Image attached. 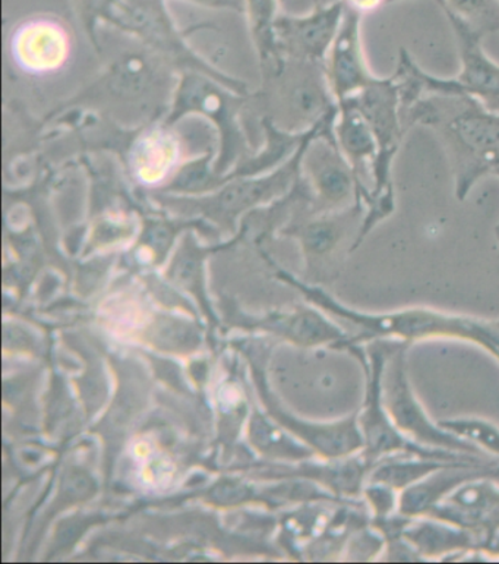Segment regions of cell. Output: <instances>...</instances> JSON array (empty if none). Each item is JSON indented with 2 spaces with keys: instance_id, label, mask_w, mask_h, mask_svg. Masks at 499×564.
<instances>
[{
  "instance_id": "6da1fadb",
  "label": "cell",
  "mask_w": 499,
  "mask_h": 564,
  "mask_svg": "<svg viewBox=\"0 0 499 564\" xmlns=\"http://www.w3.org/2000/svg\"><path fill=\"white\" fill-rule=\"evenodd\" d=\"M404 126L431 128L452 163L454 193L466 202L485 176L499 177V113L460 91L423 93L403 113Z\"/></svg>"
},
{
  "instance_id": "7a4b0ae2",
  "label": "cell",
  "mask_w": 499,
  "mask_h": 564,
  "mask_svg": "<svg viewBox=\"0 0 499 564\" xmlns=\"http://www.w3.org/2000/svg\"><path fill=\"white\" fill-rule=\"evenodd\" d=\"M310 293L312 300L351 328V346L376 340L400 341L409 346L440 339L474 344L476 317L471 315L447 313L427 306L369 313L340 304L324 292Z\"/></svg>"
},
{
  "instance_id": "3957f363",
  "label": "cell",
  "mask_w": 499,
  "mask_h": 564,
  "mask_svg": "<svg viewBox=\"0 0 499 564\" xmlns=\"http://www.w3.org/2000/svg\"><path fill=\"white\" fill-rule=\"evenodd\" d=\"M367 119L378 144V158L373 166V188L365 216L360 243L381 221L389 219L395 210L393 162L395 154L408 134L403 119V96L398 75L376 78L358 95L349 97Z\"/></svg>"
},
{
  "instance_id": "277c9868",
  "label": "cell",
  "mask_w": 499,
  "mask_h": 564,
  "mask_svg": "<svg viewBox=\"0 0 499 564\" xmlns=\"http://www.w3.org/2000/svg\"><path fill=\"white\" fill-rule=\"evenodd\" d=\"M398 344L400 341L376 340L367 345L351 346L347 350L358 359L364 370V401L358 411V424L364 440L362 455L371 468L386 457L395 455L434 456L447 460H491L485 459V456L432 451V448L419 446L394 425L387 412L382 381H384L387 361Z\"/></svg>"
},
{
  "instance_id": "5b68a950",
  "label": "cell",
  "mask_w": 499,
  "mask_h": 564,
  "mask_svg": "<svg viewBox=\"0 0 499 564\" xmlns=\"http://www.w3.org/2000/svg\"><path fill=\"white\" fill-rule=\"evenodd\" d=\"M409 345L398 344L391 352L384 371V403L387 412L398 429L419 446L463 453V455L485 456L478 448L470 446L456 435L445 431L438 421L431 419L421 401H419L408 371Z\"/></svg>"
},
{
  "instance_id": "8992f818",
  "label": "cell",
  "mask_w": 499,
  "mask_h": 564,
  "mask_svg": "<svg viewBox=\"0 0 499 564\" xmlns=\"http://www.w3.org/2000/svg\"><path fill=\"white\" fill-rule=\"evenodd\" d=\"M456 34L462 69L457 78L435 77L419 68L414 62L413 73L417 86L423 93L460 91L470 96L479 93L499 90V64L488 56L484 48V35L471 29L456 13L443 9Z\"/></svg>"
},
{
  "instance_id": "52a82bcc",
  "label": "cell",
  "mask_w": 499,
  "mask_h": 564,
  "mask_svg": "<svg viewBox=\"0 0 499 564\" xmlns=\"http://www.w3.org/2000/svg\"><path fill=\"white\" fill-rule=\"evenodd\" d=\"M11 59L22 74L44 78L59 74L73 56L69 31L53 18H31L11 37Z\"/></svg>"
},
{
  "instance_id": "ba28073f",
  "label": "cell",
  "mask_w": 499,
  "mask_h": 564,
  "mask_svg": "<svg viewBox=\"0 0 499 564\" xmlns=\"http://www.w3.org/2000/svg\"><path fill=\"white\" fill-rule=\"evenodd\" d=\"M362 13L349 7L345 8L340 29L334 39L329 83L334 99L343 101L358 95L376 79L365 59L360 22Z\"/></svg>"
},
{
  "instance_id": "9c48e42d",
  "label": "cell",
  "mask_w": 499,
  "mask_h": 564,
  "mask_svg": "<svg viewBox=\"0 0 499 564\" xmlns=\"http://www.w3.org/2000/svg\"><path fill=\"white\" fill-rule=\"evenodd\" d=\"M337 108L336 141L354 169L358 198L367 204L373 188V166L378 158L377 140L354 100L338 101Z\"/></svg>"
},
{
  "instance_id": "30bf717a",
  "label": "cell",
  "mask_w": 499,
  "mask_h": 564,
  "mask_svg": "<svg viewBox=\"0 0 499 564\" xmlns=\"http://www.w3.org/2000/svg\"><path fill=\"white\" fill-rule=\"evenodd\" d=\"M401 536L422 562L465 561L469 554H479L475 532L434 517L405 519Z\"/></svg>"
},
{
  "instance_id": "8fae6325",
  "label": "cell",
  "mask_w": 499,
  "mask_h": 564,
  "mask_svg": "<svg viewBox=\"0 0 499 564\" xmlns=\"http://www.w3.org/2000/svg\"><path fill=\"white\" fill-rule=\"evenodd\" d=\"M498 508L499 478L479 477L458 486L427 517L441 519L476 534Z\"/></svg>"
},
{
  "instance_id": "7c38bea8",
  "label": "cell",
  "mask_w": 499,
  "mask_h": 564,
  "mask_svg": "<svg viewBox=\"0 0 499 564\" xmlns=\"http://www.w3.org/2000/svg\"><path fill=\"white\" fill-rule=\"evenodd\" d=\"M311 167L321 206L327 210L338 212L356 202L358 186L354 169L334 137L316 147L312 154Z\"/></svg>"
},
{
  "instance_id": "4fadbf2b",
  "label": "cell",
  "mask_w": 499,
  "mask_h": 564,
  "mask_svg": "<svg viewBox=\"0 0 499 564\" xmlns=\"http://www.w3.org/2000/svg\"><path fill=\"white\" fill-rule=\"evenodd\" d=\"M181 160L180 142L166 131L147 132L132 151V169L141 184H163Z\"/></svg>"
},
{
  "instance_id": "5bb4252c",
  "label": "cell",
  "mask_w": 499,
  "mask_h": 564,
  "mask_svg": "<svg viewBox=\"0 0 499 564\" xmlns=\"http://www.w3.org/2000/svg\"><path fill=\"white\" fill-rule=\"evenodd\" d=\"M454 462L469 460H447L441 459V457L421 455L390 456L372 466L368 479L387 484V486L393 487L394 490L401 492L405 488L413 486V484L421 481V479L426 478L427 475L434 474L435 470L452 465Z\"/></svg>"
},
{
  "instance_id": "9a60e30c",
  "label": "cell",
  "mask_w": 499,
  "mask_h": 564,
  "mask_svg": "<svg viewBox=\"0 0 499 564\" xmlns=\"http://www.w3.org/2000/svg\"><path fill=\"white\" fill-rule=\"evenodd\" d=\"M438 424L457 438L478 448L484 455L499 460V426L492 421L479 416H454L440 420Z\"/></svg>"
},
{
  "instance_id": "2e32d148",
  "label": "cell",
  "mask_w": 499,
  "mask_h": 564,
  "mask_svg": "<svg viewBox=\"0 0 499 564\" xmlns=\"http://www.w3.org/2000/svg\"><path fill=\"white\" fill-rule=\"evenodd\" d=\"M436 3L456 13L484 37L499 33V0H436Z\"/></svg>"
},
{
  "instance_id": "e0dca14e",
  "label": "cell",
  "mask_w": 499,
  "mask_h": 564,
  "mask_svg": "<svg viewBox=\"0 0 499 564\" xmlns=\"http://www.w3.org/2000/svg\"><path fill=\"white\" fill-rule=\"evenodd\" d=\"M364 505L367 506L371 522L386 521L399 513L400 491L387 484L368 479L362 491Z\"/></svg>"
},
{
  "instance_id": "ac0fdd59",
  "label": "cell",
  "mask_w": 499,
  "mask_h": 564,
  "mask_svg": "<svg viewBox=\"0 0 499 564\" xmlns=\"http://www.w3.org/2000/svg\"><path fill=\"white\" fill-rule=\"evenodd\" d=\"M478 536V553L485 558H499V508L485 523L482 530L476 532Z\"/></svg>"
},
{
  "instance_id": "d6986e66",
  "label": "cell",
  "mask_w": 499,
  "mask_h": 564,
  "mask_svg": "<svg viewBox=\"0 0 499 564\" xmlns=\"http://www.w3.org/2000/svg\"><path fill=\"white\" fill-rule=\"evenodd\" d=\"M478 326V337H476L475 345L491 355L499 364V318H480Z\"/></svg>"
},
{
  "instance_id": "ffe728a7",
  "label": "cell",
  "mask_w": 499,
  "mask_h": 564,
  "mask_svg": "<svg viewBox=\"0 0 499 564\" xmlns=\"http://www.w3.org/2000/svg\"><path fill=\"white\" fill-rule=\"evenodd\" d=\"M345 3L365 15V13L376 11L382 4H387V0H345Z\"/></svg>"
},
{
  "instance_id": "44dd1931",
  "label": "cell",
  "mask_w": 499,
  "mask_h": 564,
  "mask_svg": "<svg viewBox=\"0 0 499 564\" xmlns=\"http://www.w3.org/2000/svg\"><path fill=\"white\" fill-rule=\"evenodd\" d=\"M496 237H497V242H498V247H499V224L497 225V228H496Z\"/></svg>"
},
{
  "instance_id": "7402d4cb",
  "label": "cell",
  "mask_w": 499,
  "mask_h": 564,
  "mask_svg": "<svg viewBox=\"0 0 499 564\" xmlns=\"http://www.w3.org/2000/svg\"><path fill=\"white\" fill-rule=\"evenodd\" d=\"M400 2V0H387V3Z\"/></svg>"
}]
</instances>
